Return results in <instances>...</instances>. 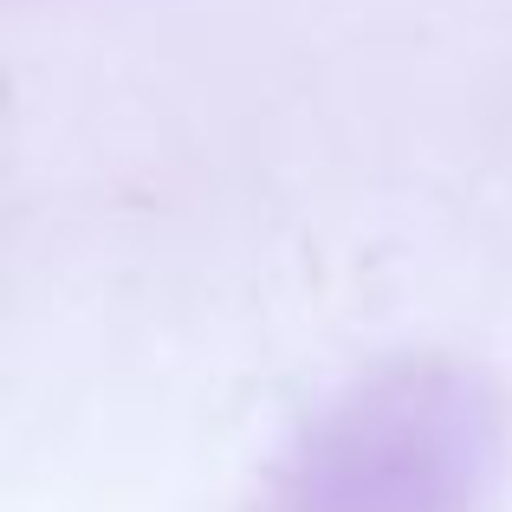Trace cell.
Wrapping results in <instances>:
<instances>
[{"instance_id": "6da1fadb", "label": "cell", "mask_w": 512, "mask_h": 512, "mask_svg": "<svg viewBox=\"0 0 512 512\" xmlns=\"http://www.w3.org/2000/svg\"><path fill=\"white\" fill-rule=\"evenodd\" d=\"M506 467V402L461 357H396L325 402L260 512H487Z\"/></svg>"}]
</instances>
